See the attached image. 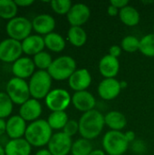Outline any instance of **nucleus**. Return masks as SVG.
I'll return each mask as SVG.
<instances>
[{
	"label": "nucleus",
	"mask_w": 154,
	"mask_h": 155,
	"mask_svg": "<svg viewBox=\"0 0 154 155\" xmlns=\"http://www.w3.org/2000/svg\"><path fill=\"white\" fill-rule=\"evenodd\" d=\"M44 101L47 108L52 112H64L72 103V96L65 89L56 88L50 91Z\"/></svg>",
	"instance_id": "nucleus-8"
},
{
	"label": "nucleus",
	"mask_w": 154,
	"mask_h": 155,
	"mask_svg": "<svg viewBox=\"0 0 154 155\" xmlns=\"http://www.w3.org/2000/svg\"><path fill=\"white\" fill-rule=\"evenodd\" d=\"M35 70V65L32 58L25 56L20 57L12 64V73L15 77L20 79H26L31 77Z\"/></svg>",
	"instance_id": "nucleus-16"
},
{
	"label": "nucleus",
	"mask_w": 154,
	"mask_h": 155,
	"mask_svg": "<svg viewBox=\"0 0 154 155\" xmlns=\"http://www.w3.org/2000/svg\"><path fill=\"white\" fill-rule=\"evenodd\" d=\"M15 2L17 6H21V7H26L34 4V0H16Z\"/></svg>",
	"instance_id": "nucleus-38"
},
{
	"label": "nucleus",
	"mask_w": 154,
	"mask_h": 155,
	"mask_svg": "<svg viewBox=\"0 0 154 155\" xmlns=\"http://www.w3.org/2000/svg\"><path fill=\"white\" fill-rule=\"evenodd\" d=\"M52 77L47 71L38 70L30 77L28 82L30 94L36 100L44 99L51 91Z\"/></svg>",
	"instance_id": "nucleus-3"
},
{
	"label": "nucleus",
	"mask_w": 154,
	"mask_h": 155,
	"mask_svg": "<svg viewBox=\"0 0 154 155\" xmlns=\"http://www.w3.org/2000/svg\"><path fill=\"white\" fill-rule=\"evenodd\" d=\"M35 155H53L48 149H41L39 151H37V153H35Z\"/></svg>",
	"instance_id": "nucleus-41"
},
{
	"label": "nucleus",
	"mask_w": 154,
	"mask_h": 155,
	"mask_svg": "<svg viewBox=\"0 0 154 155\" xmlns=\"http://www.w3.org/2000/svg\"><path fill=\"white\" fill-rule=\"evenodd\" d=\"M18 6L15 1L0 0V18L11 20L16 16Z\"/></svg>",
	"instance_id": "nucleus-27"
},
{
	"label": "nucleus",
	"mask_w": 154,
	"mask_h": 155,
	"mask_svg": "<svg viewBox=\"0 0 154 155\" xmlns=\"http://www.w3.org/2000/svg\"><path fill=\"white\" fill-rule=\"evenodd\" d=\"M122 51H123V49H122L121 46H119V45H112V46L109 48V54H110V55L113 56V57L118 58V57L121 55Z\"/></svg>",
	"instance_id": "nucleus-35"
},
{
	"label": "nucleus",
	"mask_w": 154,
	"mask_h": 155,
	"mask_svg": "<svg viewBox=\"0 0 154 155\" xmlns=\"http://www.w3.org/2000/svg\"><path fill=\"white\" fill-rule=\"evenodd\" d=\"M23 54L22 42L6 38L0 42V61L4 63H15Z\"/></svg>",
	"instance_id": "nucleus-9"
},
{
	"label": "nucleus",
	"mask_w": 154,
	"mask_h": 155,
	"mask_svg": "<svg viewBox=\"0 0 154 155\" xmlns=\"http://www.w3.org/2000/svg\"><path fill=\"white\" fill-rule=\"evenodd\" d=\"M32 151L31 144L25 139H12L5 145V155H30Z\"/></svg>",
	"instance_id": "nucleus-20"
},
{
	"label": "nucleus",
	"mask_w": 154,
	"mask_h": 155,
	"mask_svg": "<svg viewBox=\"0 0 154 155\" xmlns=\"http://www.w3.org/2000/svg\"><path fill=\"white\" fill-rule=\"evenodd\" d=\"M53 136V130L46 120L38 119L27 125L25 139L34 147L47 145Z\"/></svg>",
	"instance_id": "nucleus-2"
},
{
	"label": "nucleus",
	"mask_w": 154,
	"mask_h": 155,
	"mask_svg": "<svg viewBox=\"0 0 154 155\" xmlns=\"http://www.w3.org/2000/svg\"><path fill=\"white\" fill-rule=\"evenodd\" d=\"M124 135H125V138L126 140L128 141V143H133L135 141V138H136V134L133 131H128L126 133H124Z\"/></svg>",
	"instance_id": "nucleus-39"
},
{
	"label": "nucleus",
	"mask_w": 154,
	"mask_h": 155,
	"mask_svg": "<svg viewBox=\"0 0 154 155\" xmlns=\"http://www.w3.org/2000/svg\"><path fill=\"white\" fill-rule=\"evenodd\" d=\"M73 145L72 138L63 132L53 134L47 146L53 155H68L71 153Z\"/></svg>",
	"instance_id": "nucleus-10"
},
{
	"label": "nucleus",
	"mask_w": 154,
	"mask_h": 155,
	"mask_svg": "<svg viewBox=\"0 0 154 155\" xmlns=\"http://www.w3.org/2000/svg\"><path fill=\"white\" fill-rule=\"evenodd\" d=\"M110 5H112L121 10L122 8L129 5V1L128 0H112L110 2Z\"/></svg>",
	"instance_id": "nucleus-36"
},
{
	"label": "nucleus",
	"mask_w": 154,
	"mask_h": 155,
	"mask_svg": "<svg viewBox=\"0 0 154 155\" xmlns=\"http://www.w3.org/2000/svg\"><path fill=\"white\" fill-rule=\"evenodd\" d=\"M26 128V122L19 114L12 115L6 121V134L10 140L19 139L25 136Z\"/></svg>",
	"instance_id": "nucleus-17"
},
{
	"label": "nucleus",
	"mask_w": 154,
	"mask_h": 155,
	"mask_svg": "<svg viewBox=\"0 0 154 155\" xmlns=\"http://www.w3.org/2000/svg\"><path fill=\"white\" fill-rule=\"evenodd\" d=\"M92 84V75L85 68L76 69L68 79V84L74 92L86 91Z\"/></svg>",
	"instance_id": "nucleus-13"
},
{
	"label": "nucleus",
	"mask_w": 154,
	"mask_h": 155,
	"mask_svg": "<svg viewBox=\"0 0 154 155\" xmlns=\"http://www.w3.org/2000/svg\"><path fill=\"white\" fill-rule=\"evenodd\" d=\"M0 155H5V147H3L0 144Z\"/></svg>",
	"instance_id": "nucleus-44"
},
{
	"label": "nucleus",
	"mask_w": 154,
	"mask_h": 155,
	"mask_svg": "<svg viewBox=\"0 0 154 155\" xmlns=\"http://www.w3.org/2000/svg\"><path fill=\"white\" fill-rule=\"evenodd\" d=\"M33 30L32 21L24 16H15L9 20L5 26V31L9 38L23 41L29 35Z\"/></svg>",
	"instance_id": "nucleus-7"
},
{
	"label": "nucleus",
	"mask_w": 154,
	"mask_h": 155,
	"mask_svg": "<svg viewBox=\"0 0 154 155\" xmlns=\"http://www.w3.org/2000/svg\"><path fill=\"white\" fill-rule=\"evenodd\" d=\"M93 151L91 141L84 138H80L73 143L71 154L72 155H89Z\"/></svg>",
	"instance_id": "nucleus-28"
},
{
	"label": "nucleus",
	"mask_w": 154,
	"mask_h": 155,
	"mask_svg": "<svg viewBox=\"0 0 154 155\" xmlns=\"http://www.w3.org/2000/svg\"><path fill=\"white\" fill-rule=\"evenodd\" d=\"M89 155H106L105 154V152L103 151V150H100V149H96V150H93L91 153Z\"/></svg>",
	"instance_id": "nucleus-42"
},
{
	"label": "nucleus",
	"mask_w": 154,
	"mask_h": 155,
	"mask_svg": "<svg viewBox=\"0 0 154 155\" xmlns=\"http://www.w3.org/2000/svg\"><path fill=\"white\" fill-rule=\"evenodd\" d=\"M121 47L127 53H135L140 50V40L134 35H127L122 40Z\"/></svg>",
	"instance_id": "nucleus-32"
},
{
	"label": "nucleus",
	"mask_w": 154,
	"mask_h": 155,
	"mask_svg": "<svg viewBox=\"0 0 154 155\" xmlns=\"http://www.w3.org/2000/svg\"><path fill=\"white\" fill-rule=\"evenodd\" d=\"M72 104L76 110L84 114L89 111L94 110V107L96 105V100L93 94L86 90L75 92L72 96Z\"/></svg>",
	"instance_id": "nucleus-14"
},
{
	"label": "nucleus",
	"mask_w": 154,
	"mask_h": 155,
	"mask_svg": "<svg viewBox=\"0 0 154 155\" xmlns=\"http://www.w3.org/2000/svg\"><path fill=\"white\" fill-rule=\"evenodd\" d=\"M143 55L148 57L154 56V33L148 34L140 39V50Z\"/></svg>",
	"instance_id": "nucleus-29"
},
{
	"label": "nucleus",
	"mask_w": 154,
	"mask_h": 155,
	"mask_svg": "<svg viewBox=\"0 0 154 155\" xmlns=\"http://www.w3.org/2000/svg\"><path fill=\"white\" fill-rule=\"evenodd\" d=\"M5 93L15 104L22 105L30 99V90L28 83L17 77H12L6 84Z\"/></svg>",
	"instance_id": "nucleus-6"
},
{
	"label": "nucleus",
	"mask_w": 154,
	"mask_h": 155,
	"mask_svg": "<svg viewBox=\"0 0 154 155\" xmlns=\"http://www.w3.org/2000/svg\"><path fill=\"white\" fill-rule=\"evenodd\" d=\"M76 70V62L72 56L62 55L55 58L47 72L52 79L56 81L68 80Z\"/></svg>",
	"instance_id": "nucleus-4"
},
{
	"label": "nucleus",
	"mask_w": 154,
	"mask_h": 155,
	"mask_svg": "<svg viewBox=\"0 0 154 155\" xmlns=\"http://www.w3.org/2000/svg\"><path fill=\"white\" fill-rule=\"evenodd\" d=\"M78 123L80 135L89 141L97 138L105 125L104 115L95 109L83 114Z\"/></svg>",
	"instance_id": "nucleus-1"
},
{
	"label": "nucleus",
	"mask_w": 154,
	"mask_h": 155,
	"mask_svg": "<svg viewBox=\"0 0 154 155\" xmlns=\"http://www.w3.org/2000/svg\"><path fill=\"white\" fill-rule=\"evenodd\" d=\"M98 67L101 75L104 78H115L120 71V62L118 58L106 54L101 58Z\"/></svg>",
	"instance_id": "nucleus-19"
},
{
	"label": "nucleus",
	"mask_w": 154,
	"mask_h": 155,
	"mask_svg": "<svg viewBox=\"0 0 154 155\" xmlns=\"http://www.w3.org/2000/svg\"><path fill=\"white\" fill-rule=\"evenodd\" d=\"M6 134V121L0 118V136Z\"/></svg>",
	"instance_id": "nucleus-40"
},
{
	"label": "nucleus",
	"mask_w": 154,
	"mask_h": 155,
	"mask_svg": "<svg viewBox=\"0 0 154 155\" xmlns=\"http://www.w3.org/2000/svg\"><path fill=\"white\" fill-rule=\"evenodd\" d=\"M103 148L108 155H123L128 150L129 143L121 131H109L103 138Z\"/></svg>",
	"instance_id": "nucleus-5"
},
{
	"label": "nucleus",
	"mask_w": 154,
	"mask_h": 155,
	"mask_svg": "<svg viewBox=\"0 0 154 155\" xmlns=\"http://www.w3.org/2000/svg\"><path fill=\"white\" fill-rule=\"evenodd\" d=\"M120 84H121V88H122V89L127 87V83H126L125 81H124V82H123H123H120Z\"/></svg>",
	"instance_id": "nucleus-43"
},
{
	"label": "nucleus",
	"mask_w": 154,
	"mask_h": 155,
	"mask_svg": "<svg viewBox=\"0 0 154 155\" xmlns=\"http://www.w3.org/2000/svg\"><path fill=\"white\" fill-rule=\"evenodd\" d=\"M62 132L72 138L77 133H79V123L75 120H69Z\"/></svg>",
	"instance_id": "nucleus-34"
},
{
	"label": "nucleus",
	"mask_w": 154,
	"mask_h": 155,
	"mask_svg": "<svg viewBox=\"0 0 154 155\" xmlns=\"http://www.w3.org/2000/svg\"><path fill=\"white\" fill-rule=\"evenodd\" d=\"M44 39L39 35H31L22 41L23 53L27 55H35L44 51Z\"/></svg>",
	"instance_id": "nucleus-21"
},
{
	"label": "nucleus",
	"mask_w": 154,
	"mask_h": 155,
	"mask_svg": "<svg viewBox=\"0 0 154 155\" xmlns=\"http://www.w3.org/2000/svg\"><path fill=\"white\" fill-rule=\"evenodd\" d=\"M33 61L35 67H37L39 70L47 71L54 60L52 59V56L49 53L45 51H42L37 54L34 55Z\"/></svg>",
	"instance_id": "nucleus-30"
},
{
	"label": "nucleus",
	"mask_w": 154,
	"mask_h": 155,
	"mask_svg": "<svg viewBox=\"0 0 154 155\" xmlns=\"http://www.w3.org/2000/svg\"><path fill=\"white\" fill-rule=\"evenodd\" d=\"M14 103L5 92H0V118L9 117L13 112Z\"/></svg>",
	"instance_id": "nucleus-31"
},
{
	"label": "nucleus",
	"mask_w": 154,
	"mask_h": 155,
	"mask_svg": "<svg viewBox=\"0 0 154 155\" xmlns=\"http://www.w3.org/2000/svg\"><path fill=\"white\" fill-rule=\"evenodd\" d=\"M153 31H154V25H153Z\"/></svg>",
	"instance_id": "nucleus-45"
},
{
	"label": "nucleus",
	"mask_w": 154,
	"mask_h": 155,
	"mask_svg": "<svg viewBox=\"0 0 154 155\" xmlns=\"http://www.w3.org/2000/svg\"><path fill=\"white\" fill-rule=\"evenodd\" d=\"M119 12L120 10L118 8H116L115 6L112 5H109V6L107 7V14L110 15V16H116V15H119Z\"/></svg>",
	"instance_id": "nucleus-37"
},
{
	"label": "nucleus",
	"mask_w": 154,
	"mask_h": 155,
	"mask_svg": "<svg viewBox=\"0 0 154 155\" xmlns=\"http://www.w3.org/2000/svg\"><path fill=\"white\" fill-rule=\"evenodd\" d=\"M33 29L39 35H46L50 33H53L55 27L54 18L48 14H41L36 15L32 20Z\"/></svg>",
	"instance_id": "nucleus-18"
},
{
	"label": "nucleus",
	"mask_w": 154,
	"mask_h": 155,
	"mask_svg": "<svg viewBox=\"0 0 154 155\" xmlns=\"http://www.w3.org/2000/svg\"><path fill=\"white\" fill-rule=\"evenodd\" d=\"M98 94L99 96L105 100L110 101L115 99L121 93L122 88L120 82L115 78H104L100 82L98 85Z\"/></svg>",
	"instance_id": "nucleus-12"
},
{
	"label": "nucleus",
	"mask_w": 154,
	"mask_h": 155,
	"mask_svg": "<svg viewBox=\"0 0 154 155\" xmlns=\"http://www.w3.org/2000/svg\"><path fill=\"white\" fill-rule=\"evenodd\" d=\"M50 5L53 11L58 15H67L73 5L70 0H53Z\"/></svg>",
	"instance_id": "nucleus-33"
},
{
	"label": "nucleus",
	"mask_w": 154,
	"mask_h": 155,
	"mask_svg": "<svg viewBox=\"0 0 154 155\" xmlns=\"http://www.w3.org/2000/svg\"><path fill=\"white\" fill-rule=\"evenodd\" d=\"M45 47L54 53H60L65 48V40L58 33H50L44 37Z\"/></svg>",
	"instance_id": "nucleus-24"
},
{
	"label": "nucleus",
	"mask_w": 154,
	"mask_h": 155,
	"mask_svg": "<svg viewBox=\"0 0 154 155\" xmlns=\"http://www.w3.org/2000/svg\"><path fill=\"white\" fill-rule=\"evenodd\" d=\"M66 16L71 26H82L88 22L91 16V11L85 4L77 3L72 5Z\"/></svg>",
	"instance_id": "nucleus-11"
},
{
	"label": "nucleus",
	"mask_w": 154,
	"mask_h": 155,
	"mask_svg": "<svg viewBox=\"0 0 154 155\" xmlns=\"http://www.w3.org/2000/svg\"><path fill=\"white\" fill-rule=\"evenodd\" d=\"M52 130H63L69 121L68 115L64 112H52L46 120Z\"/></svg>",
	"instance_id": "nucleus-26"
},
{
	"label": "nucleus",
	"mask_w": 154,
	"mask_h": 155,
	"mask_svg": "<svg viewBox=\"0 0 154 155\" xmlns=\"http://www.w3.org/2000/svg\"><path fill=\"white\" fill-rule=\"evenodd\" d=\"M119 17L122 23L127 26L137 25L140 23V19H141L139 11L135 7L130 5L120 10Z\"/></svg>",
	"instance_id": "nucleus-23"
},
{
	"label": "nucleus",
	"mask_w": 154,
	"mask_h": 155,
	"mask_svg": "<svg viewBox=\"0 0 154 155\" xmlns=\"http://www.w3.org/2000/svg\"><path fill=\"white\" fill-rule=\"evenodd\" d=\"M42 105L39 100L34 98H30L19 108V115L25 121V122H34L39 119L42 114Z\"/></svg>",
	"instance_id": "nucleus-15"
},
{
	"label": "nucleus",
	"mask_w": 154,
	"mask_h": 155,
	"mask_svg": "<svg viewBox=\"0 0 154 155\" xmlns=\"http://www.w3.org/2000/svg\"><path fill=\"white\" fill-rule=\"evenodd\" d=\"M67 39L75 47H82L86 44L87 34L82 26H71L67 33Z\"/></svg>",
	"instance_id": "nucleus-25"
},
{
	"label": "nucleus",
	"mask_w": 154,
	"mask_h": 155,
	"mask_svg": "<svg viewBox=\"0 0 154 155\" xmlns=\"http://www.w3.org/2000/svg\"><path fill=\"white\" fill-rule=\"evenodd\" d=\"M104 123L112 131H122L127 124L125 115L118 111H111L104 115Z\"/></svg>",
	"instance_id": "nucleus-22"
}]
</instances>
